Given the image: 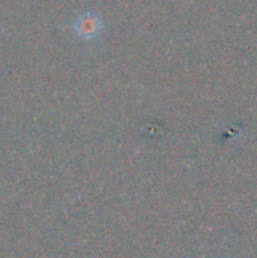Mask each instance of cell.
Instances as JSON below:
<instances>
[{
    "mask_svg": "<svg viewBox=\"0 0 257 258\" xmlns=\"http://www.w3.org/2000/svg\"><path fill=\"white\" fill-rule=\"evenodd\" d=\"M105 30H106L105 21L101 20L100 15H97L94 12H83L73 23L74 35L79 39L86 41V42L100 38Z\"/></svg>",
    "mask_w": 257,
    "mask_h": 258,
    "instance_id": "cell-1",
    "label": "cell"
}]
</instances>
